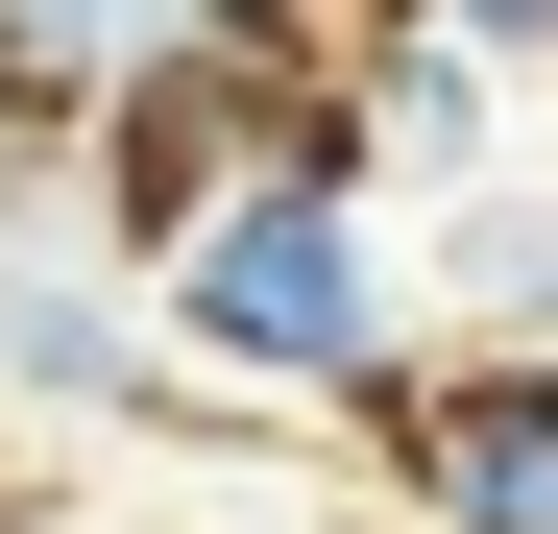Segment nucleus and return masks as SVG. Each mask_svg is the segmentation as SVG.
Listing matches in <instances>:
<instances>
[{
	"label": "nucleus",
	"mask_w": 558,
	"mask_h": 534,
	"mask_svg": "<svg viewBox=\"0 0 558 534\" xmlns=\"http://www.w3.org/2000/svg\"><path fill=\"white\" fill-rule=\"evenodd\" d=\"M146 316L195 340L219 389H292V413H389L437 340H413V243H389V195L364 170H219V219L146 267Z\"/></svg>",
	"instance_id": "1"
},
{
	"label": "nucleus",
	"mask_w": 558,
	"mask_h": 534,
	"mask_svg": "<svg viewBox=\"0 0 558 534\" xmlns=\"http://www.w3.org/2000/svg\"><path fill=\"white\" fill-rule=\"evenodd\" d=\"M0 389H25V413H122V389H146V267L0 243Z\"/></svg>",
	"instance_id": "3"
},
{
	"label": "nucleus",
	"mask_w": 558,
	"mask_h": 534,
	"mask_svg": "<svg viewBox=\"0 0 558 534\" xmlns=\"http://www.w3.org/2000/svg\"><path fill=\"white\" fill-rule=\"evenodd\" d=\"M413 25H461L486 73H558V0H413Z\"/></svg>",
	"instance_id": "5"
},
{
	"label": "nucleus",
	"mask_w": 558,
	"mask_h": 534,
	"mask_svg": "<svg viewBox=\"0 0 558 534\" xmlns=\"http://www.w3.org/2000/svg\"><path fill=\"white\" fill-rule=\"evenodd\" d=\"M437 292H461V340H558V195H461V243H437Z\"/></svg>",
	"instance_id": "4"
},
{
	"label": "nucleus",
	"mask_w": 558,
	"mask_h": 534,
	"mask_svg": "<svg viewBox=\"0 0 558 534\" xmlns=\"http://www.w3.org/2000/svg\"><path fill=\"white\" fill-rule=\"evenodd\" d=\"M0 534H73V510H25V486H0Z\"/></svg>",
	"instance_id": "6"
},
{
	"label": "nucleus",
	"mask_w": 558,
	"mask_h": 534,
	"mask_svg": "<svg viewBox=\"0 0 558 534\" xmlns=\"http://www.w3.org/2000/svg\"><path fill=\"white\" fill-rule=\"evenodd\" d=\"M413 534H558V340H437V365L364 413Z\"/></svg>",
	"instance_id": "2"
}]
</instances>
